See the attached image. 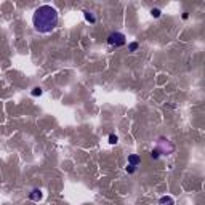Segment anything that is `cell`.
<instances>
[{
    "instance_id": "8",
    "label": "cell",
    "mask_w": 205,
    "mask_h": 205,
    "mask_svg": "<svg viewBox=\"0 0 205 205\" xmlns=\"http://www.w3.org/2000/svg\"><path fill=\"white\" fill-rule=\"evenodd\" d=\"M40 95H42V88H39V87H37V88H34V90H32V96H40Z\"/></svg>"
},
{
    "instance_id": "4",
    "label": "cell",
    "mask_w": 205,
    "mask_h": 205,
    "mask_svg": "<svg viewBox=\"0 0 205 205\" xmlns=\"http://www.w3.org/2000/svg\"><path fill=\"white\" fill-rule=\"evenodd\" d=\"M31 200H34V202H39V200H42V197H43V194H42V191L40 189H32V192H31Z\"/></svg>"
},
{
    "instance_id": "1",
    "label": "cell",
    "mask_w": 205,
    "mask_h": 205,
    "mask_svg": "<svg viewBox=\"0 0 205 205\" xmlns=\"http://www.w3.org/2000/svg\"><path fill=\"white\" fill-rule=\"evenodd\" d=\"M58 19H59V15L56 11V8H53L51 5H42V7H39L34 11L32 24H34V29L39 34H48L58 26Z\"/></svg>"
},
{
    "instance_id": "11",
    "label": "cell",
    "mask_w": 205,
    "mask_h": 205,
    "mask_svg": "<svg viewBox=\"0 0 205 205\" xmlns=\"http://www.w3.org/2000/svg\"><path fill=\"white\" fill-rule=\"evenodd\" d=\"M159 156H160V152H159L157 149H154V151L151 152V157H152V159H159Z\"/></svg>"
},
{
    "instance_id": "3",
    "label": "cell",
    "mask_w": 205,
    "mask_h": 205,
    "mask_svg": "<svg viewBox=\"0 0 205 205\" xmlns=\"http://www.w3.org/2000/svg\"><path fill=\"white\" fill-rule=\"evenodd\" d=\"M107 43L111 47H123L127 43V37L122 32H111L109 37H107Z\"/></svg>"
},
{
    "instance_id": "5",
    "label": "cell",
    "mask_w": 205,
    "mask_h": 205,
    "mask_svg": "<svg viewBox=\"0 0 205 205\" xmlns=\"http://www.w3.org/2000/svg\"><path fill=\"white\" fill-rule=\"evenodd\" d=\"M159 203H160V205H175V200L172 197H168V196H163V197H160Z\"/></svg>"
},
{
    "instance_id": "13",
    "label": "cell",
    "mask_w": 205,
    "mask_h": 205,
    "mask_svg": "<svg viewBox=\"0 0 205 205\" xmlns=\"http://www.w3.org/2000/svg\"><path fill=\"white\" fill-rule=\"evenodd\" d=\"M136 48H138V43H136V42H133V43H130V50H136Z\"/></svg>"
},
{
    "instance_id": "2",
    "label": "cell",
    "mask_w": 205,
    "mask_h": 205,
    "mask_svg": "<svg viewBox=\"0 0 205 205\" xmlns=\"http://www.w3.org/2000/svg\"><path fill=\"white\" fill-rule=\"evenodd\" d=\"M156 149L160 152V154H172L175 151V146H173V143L168 138L160 136V138L157 139V147H156Z\"/></svg>"
},
{
    "instance_id": "6",
    "label": "cell",
    "mask_w": 205,
    "mask_h": 205,
    "mask_svg": "<svg viewBox=\"0 0 205 205\" xmlns=\"http://www.w3.org/2000/svg\"><path fill=\"white\" fill-rule=\"evenodd\" d=\"M141 162V159H139V156H136V154H133V156H130L128 157V163L130 165H133V167H136Z\"/></svg>"
},
{
    "instance_id": "12",
    "label": "cell",
    "mask_w": 205,
    "mask_h": 205,
    "mask_svg": "<svg viewBox=\"0 0 205 205\" xmlns=\"http://www.w3.org/2000/svg\"><path fill=\"white\" fill-rule=\"evenodd\" d=\"M135 170H136V167H133V165H130V163L127 165V172H128V173H133Z\"/></svg>"
},
{
    "instance_id": "10",
    "label": "cell",
    "mask_w": 205,
    "mask_h": 205,
    "mask_svg": "<svg viewBox=\"0 0 205 205\" xmlns=\"http://www.w3.org/2000/svg\"><path fill=\"white\" fill-rule=\"evenodd\" d=\"M151 13H152V16H156V18H159V16H160V10L152 8V10H151Z\"/></svg>"
},
{
    "instance_id": "7",
    "label": "cell",
    "mask_w": 205,
    "mask_h": 205,
    "mask_svg": "<svg viewBox=\"0 0 205 205\" xmlns=\"http://www.w3.org/2000/svg\"><path fill=\"white\" fill-rule=\"evenodd\" d=\"M83 15H85V19H87V21H90V22H96V16L92 13V11L83 10Z\"/></svg>"
},
{
    "instance_id": "9",
    "label": "cell",
    "mask_w": 205,
    "mask_h": 205,
    "mask_svg": "<svg viewBox=\"0 0 205 205\" xmlns=\"http://www.w3.org/2000/svg\"><path fill=\"white\" fill-rule=\"evenodd\" d=\"M117 141H119V138H117L116 135H109V143H111V144H116Z\"/></svg>"
}]
</instances>
